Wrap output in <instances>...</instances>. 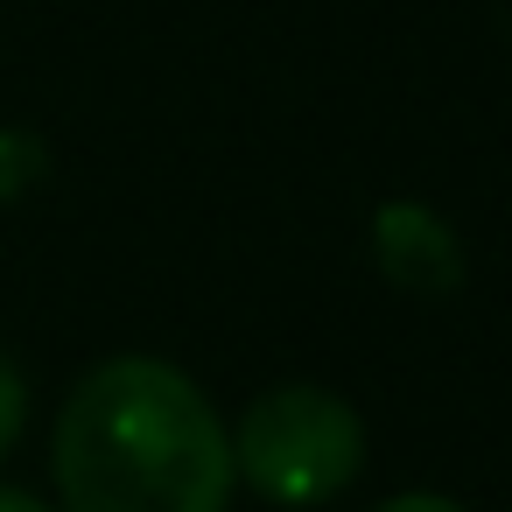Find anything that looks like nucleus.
Returning a JSON list of instances; mask_svg holds the SVG:
<instances>
[{"label":"nucleus","mask_w":512,"mask_h":512,"mask_svg":"<svg viewBox=\"0 0 512 512\" xmlns=\"http://www.w3.org/2000/svg\"><path fill=\"white\" fill-rule=\"evenodd\" d=\"M64 512H225L232 505V428L211 393L169 358L92 365L50 442Z\"/></svg>","instance_id":"obj_1"},{"label":"nucleus","mask_w":512,"mask_h":512,"mask_svg":"<svg viewBox=\"0 0 512 512\" xmlns=\"http://www.w3.org/2000/svg\"><path fill=\"white\" fill-rule=\"evenodd\" d=\"M365 470V421L344 393L288 379L267 386L232 428V477L267 505H330Z\"/></svg>","instance_id":"obj_2"},{"label":"nucleus","mask_w":512,"mask_h":512,"mask_svg":"<svg viewBox=\"0 0 512 512\" xmlns=\"http://www.w3.org/2000/svg\"><path fill=\"white\" fill-rule=\"evenodd\" d=\"M372 260L400 295H456L463 274H470L456 225L435 204H414V197H386L372 211Z\"/></svg>","instance_id":"obj_3"},{"label":"nucleus","mask_w":512,"mask_h":512,"mask_svg":"<svg viewBox=\"0 0 512 512\" xmlns=\"http://www.w3.org/2000/svg\"><path fill=\"white\" fill-rule=\"evenodd\" d=\"M43 169H50V148H43L36 134L0 127V204H15L29 183H43Z\"/></svg>","instance_id":"obj_4"},{"label":"nucleus","mask_w":512,"mask_h":512,"mask_svg":"<svg viewBox=\"0 0 512 512\" xmlns=\"http://www.w3.org/2000/svg\"><path fill=\"white\" fill-rule=\"evenodd\" d=\"M22 421H29V379L15 372L8 351H0V456L22 442Z\"/></svg>","instance_id":"obj_5"},{"label":"nucleus","mask_w":512,"mask_h":512,"mask_svg":"<svg viewBox=\"0 0 512 512\" xmlns=\"http://www.w3.org/2000/svg\"><path fill=\"white\" fill-rule=\"evenodd\" d=\"M372 512H470V505H456V498H442V491H400V498H386V505H372Z\"/></svg>","instance_id":"obj_6"},{"label":"nucleus","mask_w":512,"mask_h":512,"mask_svg":"<svg viewBox=\"0 0 512 512\" xmlns=\"http://www.w3.org/2000/svg\"><path fill=\"white\" fill-rule=\"evenodd\" d=\"M0 512H57V505H43L36 491H15V484H0Z\"/></svg>","instance_id":"obj_7"}]
</instances>
